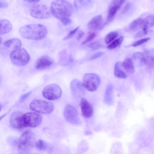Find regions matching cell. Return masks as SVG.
<instances>
[{
	"label": "cell",
	"mask_w": 154,
	"mask_h": 154,
	"mask_svg": "<svg viewBox=\"0 0 154 154\" xmlns=\"http://www.w3.org/2000/svg\"></svg>",
	"instance_id": "44"
},
{
	"label": "cell",
	"mask_w": 154,
	"mask_h": 154,
	"mask_svg": "<svg viewBox=\"0 0 154 154\" xmlns=\"http://www.w3.org/2000/svg\"><path fill=\"white\" fill-rule=\"evenodd\" d=\"M60 21L64 26H67L72 22V20L69 18H64L60 20Z\"/></svg>",
	"instance_id": "33"
},
{
	"label": "cell",
	"mask_w": 154,
	"mask_h": 154,
	"mask_svg": "<svg viewBox=\"0 0 154 154\" xmlns=\"http://www.w3.org/2000/svg\"><path fill=\"white\" fill-rule=\"evenodd\" d=\"M66 120L73 125H77L81 123L78 112L72 105L67 104L65 106L63 113Z\"/></svg>",
	"instance_id": "9"
},
{
	"label": "cell",
	"mask_w": 154,
	"mask_h": 154,
	"mask_svg": "<svg viewBox=\"0 0 154 154\" xmlns=\"http://www.w3.org/2000/svg\"><path fill=\"white\" fill-rule=\"evenodd\" d=\"M101 82L100 76L94 73H87L83 76L82 84L88 91L94 92L99 87Z\"/></svg>",
	"instance_id": "5"
},
{
	"label": "cell",
	"mask_w": 154,
	"mask_h": 154,
	"mask_svg": "<svg viewBox=\"0 0 154 154\" xmlns=\"http://www.w3.org/2000/svg\"><path fill=\"white\" fill-rule=\"evenodd\" d=\"M42 116L36 112H29L24 114L25 128H35L39 126L42 121Z\"/></svg>",
	"instance_id": "10"
},
{
	"label": "cell",
	"mask_w": 154,
	"mask_h": 154,
	"mask_svg": "<svg viewBox=\"0 0 154 154\" xmlns=\"http://www.w3.org/2000/svg\"><path fill=\"white\" fill-rule=\"evenodd\" d=\"M8 6V4L6 2L3 0H0V8H6Z\"/></svg>",
	"instance_id": "37"
},
{
	"label": "cell",
	"mask_w": 154,
	"mask_h": 154,
	"mask_svg": "<svg viewBox=\"0 0 154 154\" xmlns=\"http://www.w3.org/2000/svg\"><path fill=\"white\" fill-rule=\"evenodd\" d=\"M70 88L72 93L76 96L82 95L84 92V87L79 80L75 79L70 83Z\"/></svg>",
	"instance_id": "15"
},
{
	"label": "cell",
	"mask_w": 154,
	"mask_h": 154,
	"mask_svg": "<svg viewBox=\"0 0 154 154\" xmlns=\"http://www.w3.org/2000/svg\"><path fill=\"white\" fill-rule=\"evenodd\" d=\"M21 45V41L19 39L16 38L9 39L3 43V45L5 48L12 50V51L20 48Z\"/></svg>",
	"instance_id": "17"
},
{
	"label": "cell",
	"mask_w": 154,
	"mask_h": 154,
	"mask_svg": "<svg viewBox=\"0 0 154 154\" xmlns=\"http://www.w3.org/2000/svg\"><path fill=\"white\" fill-rule=\"evenodd\" d=\"M143 24L146 25L148 26H149L151 27L153 26L154 25L153 16L149 15L142 19V25Z\"/></svg>",
	"instance_id": "27"
},
{
	"label": "cell",
	"mask_w": 154,
	"mask_h": 154,
	"mask_svg": "<svg viewBox=\"0 0 154 154\" xmlns=\"http://www.w3.org/2000/svg\"><path fill=\"white\" fill-rule=\"evenodd\" d=\"M101 45L97 41H94L90 43L88 47L92 50H95L100 48Z\"/></svg>",
	"instance_id": "29"
},
{
	"label": "cell",
	"mask_w": 154,
	"mask_h": 154,
	"mask_svg": "<svg viewBox=\"0 0 154 154\" xmlns=\"http://www.w3.org/2000/svg\"><path fill=\"white\" fill-rule=\"evenodd\" d=\"M112 86L109 85L106 90L105 97V100L108 103H110L112 100Z\"/></svg>",
	"instance_id": "25"
},
{
	"label": "cell",
	"mask_w": 154,
	"mask_h": 154,
	"mask_svg": "<svg viewBox=\"0 0 154 154\" xmlns=\"http://www.w3.org/2000/svg\"><path fill=\"white\" fill-rule=\"evenodd\" d=\"M79 27V26H77L74 29L71 31L69 34L63 38V40H67L72 38L76 33Z\"/></svg>",
	"instance_id": "28"
},
{
	"label": "cell",
	"mask_w": 154,
	"mask_h": 154,
	"mask_svg": "<svg viewBox=\"0 0 154 154\" xmlns=\"http://www.w3.org/2000/svg\"><path fill=\"white\" fill-rule=\"evenodd\" d=\"M145 53L146 55H145L143 64L146 65L149 68H152L153 66V57L147 52H146Z\"/></svg>",
	"instance_id": "22"
},
{
	"label": "cell",
	"mask_w": 154,
	"mask_h": 154,
	"mask_svg": "<svg viewBox=\"0 0 154 154\" xmlns=\"http://www.w3.org/2000/svg\"><path fill=\"white\" fill-rule=\"evenodd\" d=\"M124 1V0H113L112 1L109 9L107 21H109L113 18Z\"/></svg>",
	"instance_id": "14"
},
{
	"label": "cell",
	"mask_w": 154,
	"mask_h": 154,
	"mask_svg": "<svg viewBox=\"0 0 154 154\" xmlns=\"http://www.w3.org/2000/svg\"><path fill=\"white\" fill-rule=\"evenodd\" d=\"M122 63L119 61L116 62L114 66V75L116 77L119 79H125L127 76L126 73L122 69Z\"/></svg>",
	"instance_id": "19"
},
{
	"label": "cell",
	"mask_w": 154,
	"mask_h": 154,
	"mask_svg": "<svg viewBox=\"0 0 154 154\" xmlns=\"http://www.w3.org/2000/svg\"><path fill=\"white\" fill-rule=\"evenodd\" d=\"M54 63L52 59L47 55L39 57L35 64V68L38 70L43 69L50 67Z\"/></svg>",
	"instance_id": "13"
},
{
	"label": "cell",
	"mask_w": 154,
	"mask_h": 154,
	"mask_svg": "<svg viewBox=\"0 0 154 154\" xmlns=\"http://www.w3.org/2000/svg\"><path fill=\"white\" fill-rule=\"evenodd\" d=\"M2 41V38L1 37H0V45Z\"/></svg>",
	"instance_id": "42"
},
{
	"label": "cell",
	"mask_w": 154,
	"mask_h": 154,
	"mask_svg": "<svg viewBox=\"0 0 154 154\" xmlns=\"http://www.w3.org/2000/svg\"><path fill=\"white\" fill-rule=\"evenodd\" d=\"M42 94L43 97L46 99L54 100L58 99L61 97L62 90L58 85L51 84L44 88Z\"/></svg>",
	"instance_id": "7"
},
{
	"label": "cell",
	"mask_w": 154,
	"mask_h": 154,
	"mask_svg": "<svg viewBox=\"0 0 154 154\" xmlns=\"http://www.w3.org/2000/svg\"><path fill=\"white\" fill-rule=\"evenodd\" d=\"M30 108L32 110L43 114H48L54 110L53 104L51 102L41 100H35L31 102Z\"/></svg>",
	"instance_id": "6"
},
{
	"label": "cell",
	"mask_w": 154,
	"mask_h": 154,
	"mask_svg": "<svg viewBox=\"0 0 154 154\" xmlns=\"http://www.w3.org/2000/svg\"><path fill=\"white\" fill-rule=\"evenodd\" d=\"M11 62L18 66H24L27 64L30 60V55L24 48H19L13 51L11 53Z\"/></svg>",
	"instance_id": "3"
},
{
	"label": "cell",
	"mask_w": 154,
	"mask_h": 154,
	"mask_svg": "<svg viewBox=\"0 0 154 154\" xmlns=\"http://www.w3.org/2000/svg\"><path fill=\"white\" fill-rule=\"evenodd\" d=\"M80 106L83 116L86 118L91 117L93 114V108L91 104L86 99L82 98L80 100Z\"/></svg>",
	"instance_id": "12"
},
{
	"label": "cell",
	"mask_w": 154,
	"mask_h": 154,
	"mask_svg": "<svg viewBox=\"0 0 154 154\" xmlns=\"http://www.w3.org/2000/svg\"><path fill=\"white\" fill-rule=\"evenodd\" d=\"M27 2H29L30 3H35L38 2L39 1H40L39 0H27L26 1Z\"/></svg>",
	"instance_id": "40"
},
{
	"label": "cell",
	"mask_w": 154,
	"mask_h": 154,
	"mask_svg": "<svg viewBox=\"0 0 154 154\" xmlns=\"http://www.w3.org/2000/svg\"><path fill=\"white\" fill-rule=\"evenodd\" d=\"M123 37L121 36L114 40L107 46L108 49L112 50L119 47L122 43L123 40Z\"/></svg>",
	"instance_id": "21"
},
{
	"label": "cell",
	"mask_w": 154,
	"mask_h": 154,
	"mask_svg": "<svg viewBox=\"0 0 154 154\" xmlns=\"http://www.w3.org/2000/svg\"><path fill=\"white\" fill-rule=\"evenodd\" d=\"M104 54L102 52H99L95 53L93 54L91 57L90 59L91 60L95 59L102 56Z\"/></svg>",
	"instance_id": "34"
},
{
	"label": "cell",
	"mask_w": 154,
	"mask_h": 154,
	"mask_svg": "<svg viewBox=\"0 0 154 154\" xmlns=\"http://www.w3.org/2000/svg\"><path fill=\"white\" fill-rule=\"evenodd\" d=\"M31 93V92H29L26 93L21 96L20 99V102H23L25 100L28 98Z\"/></svg>",
	"instance_id": "35"
},
{
	"label": "cell",
	"mask_w": 154,
	"mask_h": 154,
	"mask_svg": "<svg viewBox=\"0 0 154 154\" xmlns=\"http://www.w3.org/2000/svg\"><path fill=\"white\" fill-rule=\"evenodd\" d=\"M132 57L134 59L140 60L141 62L144 57V54L141 52H136L133 54Z\"/></svg>",
	"instance_id": "32"
},
{
	"label": "cell",
	"mask_w": 154,
	"mask_h": 154,
	"mask_svg": "<svg viewBox=\"0 0 154 154\" xmlns=\"http://www.w3.org/2000/svg\"><path fill=\"white\" fill-rule=\"evenodd\" d=\"M30 15L38 19H47L51 16L50 9L47 6L41 4L33 5L30 11Z\"/></svg>",
	"instance_id": "8"
},
{
	"label": "cell",
	"mask_w": 154,
	"mask_h": 154,
	"mask_svg": "<svg viewBox=\"0 0 154 154\" xmlns=\"http://www.w3.org/2000/svg\"><path fill=\"white\" fill-rule=\"evenodd\" d=\"M150 38H146L137 40L134 42L132 45L133 47H136L146 42L150 39Z\"/></svg>",
	"instance_id": "30"
},
{
	"label": "cell",
	"mask_w": 154,
	"mask_h": 154,
	"mask_svg": "<svg viewBox=\"0 0 154 154\" xmlns=\"http://www.w3.org/2000/svg\"><path fill=\"white\" fill-rule=\"evenodd\" d=\"M84 35V32L82 31H80L79 32V34L77 37V40H79L82 38Z\"/></svg>",
	"instance_id": "38"
},
{
	"label": "cell",
	"mask_w": 154,
	"mask_h": 154,
	"mask_svg": "<svg viewBox=\"0 0 154 154\" xmlns=\"http://www.w3.org/2000/svg\"><path fill=\"white\" fill-rule=\"evenodd\" d=\"M131 6V4L129 3H127L126 5L123 9L122 13V14H125L129 10Z\"/></svg>",
	"instance_id": "36"
},
{
	"label": "cell",
	"mask_w": 154,
	"mask_h": 154,
	"mask_svg": "<svg viewBox=\"0 0 154 154\" xmlns=\"http://www.w3.org/2000/svg\"><path fill=\"white\" fill-rule=\"evenodd\" d=\"M24 114L20 111L14 112L10 118V123L13 128L16 129H21L25 128L24 119Z\"/></svg>",
	"instance_id": "11"
},
{
	"label": "cell",
	"mask_w": 154,
	"mask_h": 154,
	"mask_svg": "<svg viewBox=\"0 0 154 154\" xmlns=\"http://www.w3.org/2000/svg\"><path fill=\"white\" fill-rule=\"evenodd\" d=\"M1 106H0V111L1 109Z\"/></svg>",
	"instance_id": "43"
},
{
	"label": "cell",
	"mask_w": 154,
	"mask_h": 154,
	"mask_svg": "<svg viewBox=\"0 0 154 154\" xmlns=\"http://www.w3.org/2000/svg\"><path fill=\"white\" fill-rule=\"evenodd\" d=\"M35 146L38 150H43L47 148V145L46 142L42 139H39L36 141Z\"/></svg>",
	"instance_id": "26"
},
{
	"label": "cell",
	"mask_w": 154,
	"mask_h": 154,
	"mask_svg": "<svg viewBox=\"0 0 154 154\" xmlns=\"http://www.w3.org/2000/svg\"><path fill=\"white\" fill-rule=\"evenodd\" d=\"M20 35L23 38L29 39L39 40L44 38L47 35L46 27L40 24H32L25 25L19 30Z\"/></svg>",
	"instance_id": "1"
},
{
	"label": "cell",
	"mask_w": 154,
	"mask_h": 154,
	"mask_svg": "<svg viewBox=\"0 0 154 154\" xmlns=\"http://www.w3.org/2000/svg\"><path fill=\"white\" fill-rule=\"evenodd\" d=\"M144 34L142 31H140L138 33L136 34L135 35V37L136 38L140 37L144 35Z\"/></svg>",
	"instance_id": "39"
},
{
	"label": "cell",
	"mask_w": 154,
	"mask_h": 154,
	"mask_svg": "<svg viewBox=\"0 0 154 154\" xmlns=\"http://www.w3.org/2000/svg\"><path fill=\"white\" fill-rule=\"evenodd\" d=\"M96 34L95 32H93L90 34L81 43L82 44H85L93 39L95 36Z\"/></svg>",
	"instance_id": "31"
},
{
	"label": "cell",
	"mask_w": 154,
	"mask_h": 154,
	"mask_svg": "<svg viewBox=\"0 0 154 154\" xmlns=\"http://www.w3.org/2000/svg\"><path fill=\"white\" fill-rule=\"evenodd\" d=\"M103 23V19L100 15H97L88 22V28L91 30H95L100 29Z\"/></svg>",
	"instance_id": "16"
},
{
	"label": "cell",
	"mask_w": 154,
	"mask_h": 154,
	"mask_svg": "<svg viewBox=\"0 0 154 154\" xmlns=\"http://www.w3.org/2000/svg\"><path fill=\"white\" fill-rule=\"evenodd\" d=\"M142 23V19L138 18L132 21L129 26V29L131 30H135L140 26H141Z\"/></svg>",
	"instance_id": "24"
},
{
	"label": "cell",
	"mask_w": 154,
	"mask_h": 154,
	"mask_svg": "<svg viewBox=\"0 0 154 154\" xmlns=\"http://www.w3.org/2000/svg\"><path fill=\"white\" fill-rule=\"evenodd\" d=\"M51 14L60 20L68 18L73 12V7L69 2L63 0H55L51 3L50 9Z\"/></svg>",
	"instance_id": "2"
},
{
	"label": "cell",
	"mask_w": 154,
	"mask_h": 154,
	"mask_svg": "<svg viewBox=\"0 0 154 154\" xmlns=\"http://www.w3.org/2000/svg\"><path fill=\"white\" fill-rule=\"evenodd\" d=\"M11 23L6 19L0 20V35L7 33L12 29Z\"/></svg>",
	"instance_id": "18"
},
{
	"label": "cell",
	"mask_w": 154,
	"mask_h": 154,
	"mask_svg": "<svg viewBox=\"0 0 154 154\" xmlns=\"http://www.w3.org/2000/svg\"><path fill=\"white\" fill-rule=\"evenodd\" d=\"M118 33L116 32H112L108 34L105 38V42L108 44L113 41L118 36Z\"/></svg>",
	"instance_id": "23"
},
{
	"label": "cell",
	"mask_w": 154,
	"mask_h": 154,
	"mask_svg": "<svg viewBox=\"0 0 154 154\" xmlns=\"http://www.w3.org/2000/svg\"><path fill=\"white\" fill-rule=\"evenodd\" d=\"M122 65L124 69L128 73L132 74L134 72V66L131 58H126L122 63Z\"/></svg>",
	"instance_id": "20"
},
{
	"label": "cell",
	"mask_w": 154,
	"mask_h": 154,
	"mask_svg": "<svg viewBox=\"0 0 154 154\" xmlns=\"http://www.w3.org/2000/svg\"><path fill=\"white\" fill-rule=\"evenodd\" d=\"M36 138L35 134L32 131L27 130L24 131L19 140L18 146L22 151H26L35 145Z\"/></svg>",
	"instance_id": "4"
},
{
	"label": "cell",
	"mask_w": 154,
	"mask_h": 154,
	"mask_svg": "<svg viewBox=\"0 0 154 154\" xmlns=\"http://www.w3.org/2000/svg\"><path fill=\"white\" fill-rule=\"evenodd\" d=\"M6 115V114L3 115L1 116L0 117V120L3 118Z\"/></svg>",
	"instance_id": "41"
}]
</instances>
